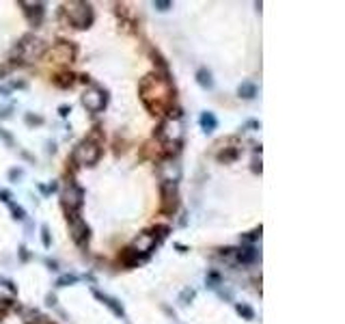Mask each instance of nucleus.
I'll return each mask as SVG.
<instances>
[{"label": "nucleus", "instance_id": "2", "mask_svg": "<svg viewBox=\"0 0 345 324\" xmlns=\"http://www.w3.org/2000/svg\"><path fill=\"white\" fill-rule=\"evenodd\" d=\"M65 13L69 18V24L75 26V28H89L93 24V9H91L89 2H80V0L67 2L65 4Z\"/></svg>", "mask_w": 345, "mask_h": 324}, {"label": "nucleus", "instance_id": "14", "mask_svg": "<svg viewBox=\"0 0 345 324\" xmlns=\"http://www.w3.org/2000/svg\"><path fill=\"white\" fill-rule=\"evenodd\" d=\"M237 93H240V97H244V100H252V97L257 95V86L252 82H242Z\"/></svg>", "mask_w": 345, "mask_h": 324}, {"label": "nucleus", "instance_id": "4", "mask_svg": "<svg viewBox=\"0 0 345 324\" xmlns=\"http://www.w3.org/2000/svg\"><path fill=\"white\" fill-rule=\"evenodd\" d=\"M67 223H69V234L78 246H84L89 242V225L78 212H67Z\"/></svg>", "mask_w": 345, "mask_h": 324}, {"label": "nucleus", "instance_id": "10", "mask_svg": "<svg viewBox=\"0 0 345 324\" xmlns=\"http://www.w3.org/2000/svg\"><path fill=\"white\" fill-rule=\"evenodd\" d=\"M160 177L162 184H177L181 177V166L175 160H166L160 164Z\"/></svg>", "mask_w": 345, "mask_h": 324}, {"label": "nucleus", "instance_id": "27", "mask_svg": "<svg viewBox=\"0 0 345 324\" xmlns=\"http://www.w3.org/2000/svg\"><path fill=\"white\" fill-rule=\"evenodd\" d=\"M153 7L158 9V11H169V9L172 7V2H169V0H155Z\"/></svg>", "mask_w": 345, "mask_h": 324}, {"label": "nucleus", "instance_id": "9", "mask_svg": "<svg viewBox=\"0 0 345 324\" xmlns=\"http://www.w3.org/2000/svg\"><path fill=\"white\" fill-rule=\"evenodd\" d=\"M82 106L86 108V110H91V112H99V110H104V106H106V93L104 91H99V89H86L84 93H82Z\"/></svg>", "mask_w": 345, "mask_h": 324}, {"label": "nucleus", "instance_id": "32", "mask_svg": "<svg viewBox=\"0 0 345 324\" xmlns=\"http://www.w3.org/2000/svg\"><path fill=\"white\" fill-rule=\"evenodd\" d=\"M0 197H2V201H9V192H7V190L0 192Z\"/></svg>", "mask_w": 345, "mask_h": 324}, {"label": "nucleus", "instance_id": "23", "mask_svg": "<svg viewBox=\"0 0 345 324\" xmlns=\"http://www.w3.org/2000/svg\"><path fill=\"white\" fill-rule=\"evenodd\" d=\"M169 227H166V225H158V227H155V234H158V238H155V242H160V240H164V238L166 236H169ZM153 234V236H155Z\"/></svg>", "mask_w": 345, "mask_h": 324}, {"label": "nucleus", "instance_id": "12", "mask_svg": "<svg viewBox=\"0 0 345 324\" xmlns=\"http://www.w3.org/2000/svg\"><path fill=\"white\" fill-rule=\"evenodd\" d=\"M158 244L155 242V236L151 234V231H143V234H138V238L134 240V251L136 253H143V255H149L151 251H153V246Z\"/></svg>", "mask_w": 345, "mask_h": 324}, {"label": "nucleus", "instance_id": "24", "mask_svg": "<svg viewBox=\"0 0 345 324\" xmlns=\"http://www.w3.org/2000/svg\"><path fill=\"white\" fill-rule=\"evenodd\" d=\"M75 281H78V279H75L74 274H65V277H61L56 281V285H58V288H65V285H72V283H75Z\"/></svg>", "mask_w": 345, "mask_h": 324}, {"label": "nucleus", "instance_id": "11", "mask_svg": "<svg viewBox=\"0 0 345 324\" xmlns=\"http://www.w3.org/2000/svg\"><path fill=\"white\" fill-rule=\"evenodd\" d=\"M20 4H22V7H26L24 13H26V18H28L30 26H41L43 15H46V9H43V4H41V2H20Z\"/></svg>", "mask_w": 345, "mask_h": 324}, {"label": "nucleus", "instance_id": "21", "mask_svg": "<svg viewBox=\"0 0 345 324\" xmlns=\"http://www.w3.org/2000/svg\"><path fill=\"white\" fill-rule=\"evenodd\" d=\"M237 158V149H229V151H222V154L218 156L220 162H233Z\"/></svg>", "mask_w": 345, "mask_h": 324}, {"label": "nucleus", "instance_id": "25", "mask_svg": "<svg viewBox=\"0 0 345 324\" xmlns=\"http://www.w3.org/2000/svg\"><path fill=\"white\" fill-rule=\"evenodd\" d=\"M41 240H43V246L50 248V244H52V242H50V229H48L46 225L41 227Z\"/></svg>", "mask_w": 345, "mask_h": 324}, {"label": "nucleus", "instance_id": "1", "mask_svg": "<svg viewBox=\"0 0 345 324\" xmlns=\"http://www.w3.org/2000/svg\"><path fill=\"white\" fill-rule=\"evenodd\" d=\"M140 95H143L145 106L153 115H162V110H169L172 106V86L166 76H160L158 72L145 76L140 82Z\"/></svg>", "mask_w": 345, "mask_h": 324}, {"label": "nucleus", "instance_id": "16", "mask_svg": "<svg viewBox=\"0 0 345 324\" xmlns=\"http://www.w3.org/2000/svg\"><path fill=\"white\" fill-rule=\"evenodd\" d=\"M197 82L203 86V89H212L214 86V80H212V74L207 69H198L197 72Z\"/></svg>", "mask_w": 345, "mask_h": 324}, {"label": "nucleus", "instance_id": "8", "mask_svg": "<svg viewBox=\"0 0 345 324\" xmlns=\"http://www.w3.org/2000/svg\"><path fill=\"white\" fill-rule=\"evenodd\" d=\"M179 208V192L177 184H162V212L172 214Z\"/></svg>", "mask_w": 345, "mask_h": 324}, {"label": "nucleus", "instance_id": "15", "mask_svg": "<svg viewBox=\"0 0 345 324\" xmlns=\"http://www.w3.org/2000/svg\"><path fill=\"white\" fill-rule=\"evenodd\" d=\"M201 126H203V130L205 132H214L216 130V126H218V121H216V117L212 115V112H203L201 115Z\"/></svg>", "mask_w": 345, "mask_h": 324}, {"label": "nucleus", "instance_id": "5", "mask_svg": "<svg viewBox=\"0 0 345 324\" xmlns=\"http://www.w3.org/2000/svg\"><path fill=\"white\" fill-rule=\"evenodd\" d=\"M61 197H63V205L67 212H78L84 203V190L80 186H75V184H69Z\"/></svg>", "mask_w": 345, "mask_h": 324}, {"label": "nucleus", "instance_id": "22", "mask_svg": "<svg viewBox=\"0 0 345 324\" xmlns=\"http://www.w3.org/2000/svg\"><path fill=\"white\" fill-rule=\"evenodd\" d=\"M237 313H240V316H244L246 320H252V318H255V311H252L248 305H237Z\"/></svg>", "mask_w": 345, "mask_h": 324}, {"label": "nucleus", "instance_id": "17", "mask_svg": "<svg viewBox=\"0 0 345 324\" xmlns=\"http://www.w3.org/2000/svg\"><path fill=\"white\" fill-rule=\"evenodd\" d=\"M138 259H140V255L134 251V248H125V251L121 253V262L125 264V266H136Z\"/></svg>", "mask_w": 345, "mask_h": 324}, {"label": "nucleus", "instance_id": "3", "mask_svg": "<svg viewBox=\"0 0 345 324\" xmlns=\"http://www.w3.org/2000/svg\"><path fill=\"white\" fill-rule=\"evenodd\" d=\"M99 156H101V147H99V143H95L93 138L82 140L74 151V160L82 166H93L95 162L99 160Z\"/></svg>", "mask_w": 345, "mask_h": 324}, {"label": "nucleus", "instance_id": "7", "mask_svg": "<svg viewBox=\"0 0 345 324\" xmlns=\"http://www.w3.org/2000/svg\"><path fill=\"white\" fill-rule=\"evenodd\" d=\"M20 56L24 58V61H32V58H39L43 54V41L37 39V37L32 35H26L24 39L20 43Z\"/></svg>", "mask_w": 345, "mask_h": 324}, {"label": "nucleus", "instance_id": "29", "mask_svg": "<svg viewBox=\"0 0 345 324\" xmlns=\"http://www.w3.org/2000/svg\"><path fill=\"white\" fill-rule=\"evenodd\" d=\"M192 298H194V290H183L179 300H181V305H188V302H190Z\"/></svg>", "mask_w": 345, "mask_h": 324}, {"label": "nucleus", "instance_id": "19", "mask_svg": "<svg viewBox=\"0 0 345 324\" xmlns=\"http://www.w3.org/2000/svg\"><path fill=\"white\" fill-rule=\"evenodd\" d=\"M95 294H97V298H101V300H104L108 307H110L112 311H115V316H123V307H121V305H117V300H115V298H110V296L99 294V292H95Z\"/></svg>", "mask_w": 345, "mask_h": 324}, {"label": "nucleus", "instance_id": "6", "mask_svg": "<svg viewBox=\"0 0 345 324\" xmlns=\"http://www.w3.org/2000/svg\"><path fill=\"white\" fill-rule=\"evenodd\" d=\"M158 138L164 143H181V123L177 119H164L158 128Z\"/></svg>", "mask_w": 345, "mask_h": 324}, {"label": "nucleus", "instance_id": "33", "mask_svg": "<svg viewBox=\"0 0 345 324\" xmlns=\"http://www.w3.org/2000/svg\"><path fill=\"white\" fill-rule=\"evenodd\" d=\"M54 302H56V298H54V296L50 294V296H48V305H54Z\"/></svg>", "mask_w": 345, "mask_h": 324}, {"label": "nucleus", "instance_id": "26", "mask_svg": "<svg viewBox=\"0 0 345 324\" xmlns=\"http://www.w3.org/2000/svg\"><path fill=\"white\" fill-rule=\"evenodd\" d=\"M9 208H11V212H13V218H18V220H22V218H24V210H22L20 208V205H13V203H9Z\"/></svg>", "mask_w": 345, "mask_h": 324}, {"label": "nucleus", "instance_id": "13", "mask_svg": "<svg viewBox=\"0 0 345 324\" xmlns=\"http://www.w3.org/2000/svg\"><path fill=\"white\" fill-rule=\"evenodd\" d=\"M54 54H58V63H72L74 56H75V48L63 41L54 48Z\"/></svg>", "mask_w": 345, "mask_h": 324}, {"label": "nucleus", "instance_id": "20", "mask_svg": "<svg viewBox=\"0 0 345 324\" xmlns=\"http://www.w3.org/2000/svg\"><path fill=\"white\" fill-rule=\"evenodd\" d=\"M74 76L72 74H61V76H56V78H54V84L56 86H72L74 84Z\"/></svg>", "mask_w": 345, "mask_h": 324}, {"label": "nucleus", "instance_id": "31", "mask_svg": "<svg viewBox=\"0 0 345 324\" xmlns=\"http://www.w3.org/2000/svg\"><path fill=\"white\" fill-rule=\"evenodd\" d=\"M0 136H2V138H4V140H7V143L11 145V136H9L7 132H4V130H0Z\"/></svg>", "mask_w": 345, "mask_h": 324}, {"label": "nucleus", "instance_id": "18", "mask_svg": "<svg viewBox=\"0 0 345 324\" xmlns=\"http://www.w3.org/2000/svg\"><path fill=\"white\" fill-rule=\"evenodd\" d=\"M235 257L240 259V262H244V264H248V262H252V259L257 257V253H255V248H237L235 251Z\"/></svg>", "mask_w": 345, "mask_h": 324}, {"label": "nucleus", "instance_id": "30", "mask_svg": "<svg viewBox=\"0 0 345 324\" xmlns=\"http://www.w3.org/2000/svg\"><path fill=\"white\" fill-rule=\"evenodd\" d=\"M69 110H72L69 106H61V108H58V112H61L63 117H67V115H69Z\"/></svg>", "mask_w": 345, "mask_h": 324}, {"label": "nucleus", "instance_id": "28", "mask_svg": "<svg viewBox=\"0 0 345 324\" xmlns=\"http://www.w3.org/2000/svg\"><path fill=\"white\" fill-rule=\"evenodd\" d=\"M35 318H39V313H37V311H32V309H24V322L32 324V322H37Z\"/></svg>", "mask_w": 345, "mask_h": 324}]
</instances>
